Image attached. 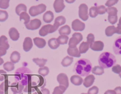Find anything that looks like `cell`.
I'll use <instances>...</instances> for the list:
<instances>
[{
	"label": "cell",
	"mask_w": 121,
	"mask_h": 94,
	"mask_svg": "<svg viewBox=\"0 0 121 94\" xmlns=\"http://www.w3.org/2000/svg\"><path fill=\"white\" fill-rule=\"evenodd\" d=\"M42 22L39 19L35 18L31 20L28 23L25 25L26 27L28 30H35L38 29L41 26Z\"/></svg>",
	"instance_id": "52a82bcc"
},
{
	"label": "cell",
	"mask_w": 121,
	"mask_h": 94,
	"mask_svg": "<svg viewBox=\"0 0 121 94\" xmlns=\"http://www.w3.org/2000/svg\"><path fill=\"white\" fill-rule=\"evenodd\" d=\"M9 34L10 39L14 41L18 40L20 37L18 31L15 27H11L9 29Z\"/></svg>",
	"instance_id": "5bb4252c"
},
{
	"label": "cell",
	"mask_w": 121,
	"mask_h": 94,
	"mask_svg": "<svg viewBox=\"0 0 121 94\" xmlns=\"http://www.w3.org/2000/svg\"><path fill=\"white\" fill-rule=\"evenodd\" d=\"M100 66L104 68H110L115 65L116 62L115 57L109 52H104L99 56L98 59Z\"/></svg>",
	"instance_id": "7a4b0ae2"
},
{
	"label": "cell",
	"mask_w": 121,
	"mask_h": 94,
	"mask_svg": "<svg viewBox=\"0 0 121 94\" xmlns=\"http://www.w3.org/2000/svg\"><path fill=\"white\" fill-rule=\"evenodd\" d=\"M108 21L112 24H115L118 20L117 16H108Z\"/></svg>",
	"instance_id": "b9f144b4"
},
{
	"label": "cell",
	"mask_w": 121,
	"mask_h": 94,
	"mask_svg": "<svg viewBox=\"0 0 121 94\" xmlns=\"http://www.w3.org/2000/svg\"><path fill=\"white\" fill-rule=\"evenodd\" d=\"M96 9L98 14L103 15L106 12V8L104 5L96 7Z\"/></svg>",
	"instance_id": "74e56055"
},
{
	"label": "cell",
	"mask_w": 121,
	"mask_h": 94,
	"mask_svg": "<svg viewBox=\"0 0 121 94\" xmlns=\"http://www.w3.org/2000/svg\"><path fill=\"white\" fill-rule=\"evenodd\" d=\"M95 77L93 75H87L83 80V85L86 88L91 86L94 82Z\"/></svg>",
	"instance_id": "9a60e30c"
},
{
	"label": "cell",
	"mask_w": 121,
	"mask_h": 94,
	"mask_svg": "<svg viewBox=\"0 0 121 94\" xmlns=\"http://www.w3.org/2000/svg\"><path fill=\"white\" fill-rule=\"evenodd\" d=\"M112 70L113 72L119 74L121 72V66L119 64L114 65L112 67Z\"/></svg>",
	"instance_id": "ee69618b"
},
{
	"label": "cell",
	"mask_w": 121,
	"mask_h": 94,
	"mask_svg": "<svg viewBox=\"0 0 121 94\" xmlns=\"http://www.w3.org/2000/svg\"><path fill=\"white\" fill-rule=\"evenodd\" d=\"M33 61L35 62L37 66L41 67H43L45 65L47 60L44 59H40L38 58L33 59Z\"/></svg>",
	"instance_id": "f1b7e54d"
},
{
	"label": "cell",
	"mask_w": 121,
	"mask_h": 94,
	"mask_svg": "<svg viewBox=\"0 0 121 94\" xmlns=\"http://www.w3.org/2000/svg\"><path fill=\"white\" fill-rule=\"evenodd\" d=\"M34 44L39 48H43L46 45V43L45 40L42 38L35 37L33 39Z\"/></svg>",
	"instance_id": "e0dca14e"
},
{
	"label": "cell",
	"mask_w": 121,
	"mask_h": 94,
	"mask_svg": "<svg viewBox=\"0 0 121 94\" xmlns=\"http://www.w3.org/2000/svg\"><path fill=\"white\" fill-rule=\"evenodd\" d=\"M69 37L66 35H60L57 38V40L60 44H65L68 42Z\"/></svg>",
	"instance_id": "836d02e7"
},
{
	"label": "cell",
	"mask_w": 121,
	"mask_h": 94,
	"mask_svg": "<svg viewBox=\"0 0 121 94\" xmlns=\"http://www.w3.org/2000/svg\"><path fill=\"white\" fill-rule=\"evenodd\" d=\"M4 63V60H3L2 58H1V57H0V66L2 64H3Z\"/></svg>",
	"instance_id": "11a10c76"
},
{
	"label": "cell",
	"mask_w": 121,
	"mask_h": 94,
	"mask_svg": "<svg viewBox=\"0 0 121 94\" xmlns=\"http://www.w3.org/2000/svg\"><path fill=\"white\" fill-rule=\"evenodd\" d=\"M76 0H65L66 2L68 3H73Z\"/></svg>",
	"instance_id": "db71d44e"
},
{
	"label": "cell",
	"mask_w": 121,
	"mask_h": 94,
	"mask_svg": "<svg viewBox=\"0 0 121 94\" xmlns=\"http://www.w3.org/2000/svg\"><path fill=\"white\" fill-rule=\"evenodd\" d=\"M81 94H86V93H81Z\"/></svg>",
	"instance_id": "91938a15"
},
{
	"label": "cell",
	"mask_w": 121,
	"mask_h": 94,
	"mask_svg": "<svg viewBox=\"0 0 121 94\" xmlns=\"http://www.w3.org/2000/svg\"><path fill=\"white\" fill-rule=\"evenodd\" d=\"M4 69L8 72H10L13 70L15 68L14 64L11 61H7L4 63L3 65Z\"/></svg>",
	"instance_id": "f546056e"
},
{
	"label": "cell",
	"mask_w": 121,
	"mask_h": 94,
	"mask_svg": "<svg viewBox=\"0 0 121 94\" xmlns=\"http://www.w3.org/2000/svg\"><path fill=\"white\" fill-rule=\"evenodd\" d=\"M57 80L59 83L60 85H61L67 88L69 86V80L68 77L66 74L63 73L59 74L57 77Z\"/></svg>",
	"instance_id": "ba28073f"
},
{
	"label": "cell",
	"mask_w": 121,
	"mask_h": 94,
	"mask_svg": "<svg viewBox=\"0 0 121 94\" xmlns=\"http://www.w3.org/2000/svg\"><path fill=\"white\" fill-rule=\"evenodd\" d=\"M54 18V15L51 11H46L43 15V19L44 22L46 23H51Z\"/></svg>",
	"instance_id": "ac0fdd59"
},
{
	"label": "cell",
	"mask_w": 121,
	"mask_h": 94,
	"mask_svg": "<svg viewBox=\"0 0 121 94\" xmlns=\"http://www.w3.org/2000/svg\"><path fill=\"white\" fill-rule=\"evenodd\" d=\"M72 28L75 31H82L85 28V24L78 19L74 20L71 24Z\"/></svg>",
	"instance_id": "9c48e42d"
},
{
	"label": "cell",
	"mask_w": 121,
	"mask_h": 94,
	"mask_svg": "<svg viewBox=\"0 0 121 94\" xmlns=\"http://www.w3.org/2000/svg\"><path fill=\"white\" fill-rule=\"evenodd\" d=\"M89 47L94 51H101L104 49V44L102 41H97L93 43Z\"/></svg>",
	"instance_id": "4fadbf2b"
},
{
	"label": "cell",
	"mask_w": 121,
	"mask_h": 94,
	"mask_svg": "<svg viewBox=\"0 0 121 94\" xmlns=\"http://www.w3.org/2000/svg\"><path fill=\"white\" fill-rule=\"evenodd\" d=\"M98 91L99 89L97 86H93L88 89L87 91V94H97Z\"/></svg>",
	"instance_id": "7bdbcfd3"
},
{
	"label": "cell",
	"mask_w": 121,
	"mask_h": 94,
	"mask_svg": "<svg viewBox=\"0 0 121 94\" xmlns=\"http://www.w3.org/2000/svg\"><path fill=\"white\" fill-rule=\"evenodd\" d=\"M14 94H22L21 92H17L14 93Z\"/></svg>",
	"instance_id": "9f6ffc18"
},
{
	"label": "cell",
	"mask_w": 121,
	"mask_h": 94,
	"mask_svg": "<svg viewBox=\"0 0 121 94\" xmlns=\"http://www.w3.org/2000/svg\"><path fill=\"white\" fill-rule=\"evenodd\" d=\"M9 15L5 10H0V22L5 21L8 18Z\"/></svg>",
	"instance_id": "8d00e7d4"
},
{
	"label": "cell",
	"mask_w": 121,
	"mask_h": 94,
	"mask_svg": "<svg viewBox=\"0 0 121 94\" xmlns=\"http://www.w3.org/2000/svg\"><path fill=\"white\" fill-rule=\"evenodd\" d=\"M92 69V64L90 60L82 58L78 60L75 63L74 68V72L81 77L87 76L91 72Z\"/></svg>",
	"instance_id": "6da1fadb"
},
{
	"label": "cell",
	"mask_w": 121,
	"mask_h": 94,
	"mask_svg": "<svg viewBox=\"0 0 121 94\" xmlns=\"http://www.w3.org/2000/svg\"><path fill=\"white\" fill-rule=\"evenodd\" d=\"M66 22V18L64 17L60 16L57 17L54 21L53 24L54 27L57 30L59 26L64 24Z\"/></svg>",
	"instance_id": "d6986e66"
},
{
	"label": "cell",
	"mask_w": 121,
	"mask_h": 94,
	"mask_svg": "<svg viewBox=\"0 0 121 94\" xmlns=\"http://www.w3.org/2000/svg\"><path fill=\"white\" fill-rule=\"evenodd\" d=\"M27 10L26 6L24 4H19L16 8L15 11L16 14L19 16L20 14L22 12H26Z\"/></svg>",
	"instance_id": "4dcf8cb0"
},
{
	"label": "cell",
	"mask_w": 121,
	"mask_h": 94,
	"mask_svg": "<svg viewBox=\"0 0 121 94\" xmlns=\"http://www.w3.org/2000/svg\"><path fill=\"white\" fill-rule=\"evenodd\" d=\"M0 47L4 48L6 50H8L9 48L8 38L4 35H2L0 37Z\"/></svg>",
	"instance_id": "44dd1931"
},
{
	"label": "cell",
	"mask_w": 121,
	"mask_h": 94,
	"mask_svg": "<svg viewBox=\"0 0 121 94\" xmlns=\"http://www.w3.org/2000/svg\"><path fill=\"white\" fill-rule=\"evenodd\" d=\"M33 94H37L36 92H35V93H34Z\"/></svg>",
	"instance_id": "680465c9"
},
{
	"label": "cell",
	"mask_w": 121,
	"mask_h": 94,
	"mask_svg": "<svg viewBox=\"0 0 121 94\" xmlns=\"http://www.w3.org/2000/svg\"><path fill=\"white\" fill-rule=\"evenodd\" d=\"M7 53V50L4 48L0 47V57L5 55Z\"/></svg>",
	"instance_id": "c3c4849f"
},
{
	"label": "cell",
	"mask_w": 121,
	"mask_h": 94,
	"mask_svg": "<svg viewBox=\"0 0 121 94\" xmlns=\"http://www.w3.org/2000/svg\"><path fill=\"white\" fill-rule=\"evenodd\" d=\"M114 90L115 91L116 94H121V87L118 86L114 88Z\"/></svg>",
	"instance_id": "f907efd6"
},
{
	"label": "cell",
	"mask_w": 121,
	"mask_h": 94,
	"mask_svg": "<svg viewBox=\"0 0 121 94\" xmlns=\"http://www.w3.org/2000/svg\"><path fill=\"white\" fill-rule=\"evenodd\" d=\"M98 15V14L96 11V7L93 6L90 8L89 9V16L91 17H95Z\"/></svg>",
	"instance_id": "ab89813d"
},
{
	"label": "cell",
	"mask_w": 121,
	"mask_h": 94,
	"mask_svg": "<svg viewBox=\"0 0 121 94\" xmlns=\"http://www.w3.org/2000/svg\"><path fill=\"white\" fill-rule=\"evenodd\" d=\"M0 94H4V83L0 85Z\"/></svg>",
	"instance_id": "681fc988"
},
{
	"label": "cell",
	"mask_w": 121,
	"mask_h": 94,
	"mask_svg": "<svg viewBox=\"0 0 121 94\" xmlns=\"http://www.w3.org/2000/svg\"><path fill=\"white\" fill-rule=\"evenodd\" d=\"M67 52L69 55L74 57L79 58L81 56L80 53L79 52L77 46L73 48L69 47L67 49Z\"/></svg>",
	"instance_id": "2e32d148"
},
{
	"label": "cell",
	"mask_w": 121,
	"mask_h": 94,
	"mask_svg": "<svg viewBox=\"0 0 121 94\" xmlns=\"http://www.w3.org/2000/svg\"><path fill=\"white\" fill-rule=\"evenodd\" d=\"M19 19L20 21L22 20H24V24L26 25L30 21V17L29 15L26 12H22L19 15Z\"/></svg>",
	"instance_id": "83f0119b"
},
{
	"label": "cell",
	"mask_w": 121,
	"mask_h": 94,
	"mask_svg": "<svg viewBox=\"0 0 121 94\" xmlns=\"http://www.w3.org/2000/svg\"><path fill=\"white\" fill-rule=\"evenodd\" d=\"M118 0H108L105 3V6L108 7H111L116 4L118 2Z\"/></svg>",
	"instance_id": "f6af8a7d"
},
{
	"label": "cell",
	"mask_w": 121,
	"mask_h": 94,
	"mask_svg": "<svg viewBox=\"0 0 121 94\" xmlns=\"http://www.w3.org/2000/svg\"><path fill=\"white\" fill-rule=\"evenodd\" d=\"M57 29L53 25L47 24L43 26L39 31V34L41 36H45L48 34H51L56 31Z\"/></svg>",
	"instance_id": "5b68a950"
},
{
	"label": "cell",
	"mask_w": 121,
	"mask_h": 94,
	"mask_svg": "<svg viewBox=\"0 0 121 94\" xmlns=\"http://www.w3.org/2000/svg\"><path fill=\"white\" fill-rule=\"evenodd\" d=\"M106 12L108 16H117L118 10L115 7H108L106 9Z\"/></svg>",
	"instance_id": "d590c367"
},
{
	"label": "cell",
	"mask_w": 121,
	"mask_h": 94,
	"mask_svg": "<svg viewBox=\"0 0 121 94\" xmlns=\"http://www.w3.org/2000/svg\"><path fill=\"white\" fill-rule=\"evenodd\" d=\"M48 44L52 49H56L60 46V44L57 42V38H52L49 39L48 42Z\"/></svg>",
	"instance_id": "cb8c5ba5"
},
{
	"label": "cell",
	"mask_w": 121,
	"mask_h": 94,
	"mask_svg": "<svg viewBox=\"0 0 121 94\" xmlns=\"http://www.w3.org/2000/svg\"><path fill=\"white\" fill-rule=\"evenodd\" d=\"M79 17L83 21H86L88 18V7L86 4H81L79 6Z\"/></svg>",
	"instance_id": "8992f818"
},
{
	"label": "cell",
	"mask_w": 121,
	"mask_h": 94,
	"mask_svg": "<svg viewBox=\"0 0 121 94\" xmlns=\"http://www.w3.org/2000/svg\"><path fill=\"white\" fill-rule=\"evenodd\" d=\"M33 46V43L32 39L29 37H26L23 44V50L26 52L29 51L32 49Z\"/></svg>",
	"instance_id": "7c38bea8"
},
{
	"label": "cell",
	"mask_w": 121,
	"mask_h": 94,
	"mask_svg": "<svg viewBox=\"0 0 121 94\" xmlns=\"http://www.w3.org/2000/svg\"><path fill=\"white\" fill-rule=\"evenodd\" d=\"M116 33V28L114 26H109L107 27L105 30V34L107 36H111Z\"/></svg>",
	"instance_id": "4316f807"
},
{
	"label": "cell",
	"mask_w": 121,
	"mask_h": 94,
	"mask_svg": "<svg viewBox=\"0 0 121 94\" xmlns=\"http://www.w3.org/2000/svg\"><path fill=\"white\" fill-rule=\"evenodd\" d=\"M87 43L89 45V46L95 42V36L93 34H89L86 37Z\"/></svg>",
	"instance_id": "60d3db41"
},
{
	"label": "cell",
	"mask_w": 121,
	"mask_h": 94,
	"mask_svg": "<svg viewBox=\"0 0 121 94\" xmlns=\"http://www.w3.org/2000/svg\"><path fill=\"white\" fill-rule=\"evenodd\" d=\"M38 74L40 75L45 77L47 76L49 73V69L47 67L44 66L43 67H41L38 69Z\"/></svg>",
	"instance_id": "e575fe53"
},
{
	"label": "cell",
	"mask_w": 121,
	"mask_h": 94,
	"mask_svg": "<svg viewBox=\"0 0 121 94\" xmlns=\"http://www.w3.org/2000/svg\"><path fill=\"white\" fill-rule=\"evenodd\" d=\"M119 76L121 78V72L119 74Z\"/></svg>",
	"instance_id": "6f0895ef"
},
{
	"label": "cell",
	"mask_w": 121,
	"mask_h": 94,
	"mask_svg": "<svg viewBox=\"0 0 121 94\" xmlns=\"http://www.w3.org/2000/svg\"><path fill=\"white\" fill-rule=\"evenodd\" d=\"M71 33V29L68 25L64 26L60 28L59 33L60 35H69Z\"/></svg>",
	"instance_id": "603a6c76"
},
{
	"label": "cell",
	"mask_w": 121,
	"mask_h": 94,
	"mask_svg": "<svg viewBox=\"0 0 121 94\" xmlns=\"http://www.w3.org/2000/svg\"><path fill=\"white\" fill-rule=\"evenodd\" d=\"M42 94H50V91L47 88H43L41 90Z\"/></svg>",
	"instance_id": "816d5d0a"
},
{
	"label": "cell",
	"mask_w": 121,
	"mask_h": 94,
	"mask_svg": "<svg viewBox=\"0 0 121 94\" xmlns=\"http://www.w3.org/2000/svg\"><path fill=\"white\" fill-rule=\"evenodd\" d=\"M10 0H0V8L7 9L9 7V2Z\"/></svg>",
	"instance_id": "f35d334b"
},
{
	"label": "cell",
	"mask_w": 121,
	"mask_h": 94,
	"mask_svg": "<svg viewBox=\"0 0 121 94\" xmlns=\"http://www.w3.org/2000/svg\"><path fill=\"white\" fill-rule=\"evenodd\" d=\"M7 73L5 71L2 69L0 70V81H2L4 80L5 76L4 75H6Z\"/></svg>",
	"instance_id": "7dc6e473"
},
{
	"label": "cell",
	"mask_w": 121,
	"mask_h": 94,
	"mask_svg": "<svg viewBox=\"0 0 121 94\" xmlns=\"http://www.w3.org/2000/svg\"><path fill=\"white\" fill-rule=\"evenodd\" d=\"M67 88L63 86L59 85L56 86L52 92V94H63Z\"/></svg>",
	"instance_id": "d6a6232c"
},
{
	"label": "cell",
	"mask_w": 121,
	"mask_h": 94,
	"mask_svg": "<svg viewBox=\"0 0 121 94\" xmlns=\"http://www.w3.org/2000/svg\"><path fill=\"white\" fill-rule=\"evenodd\" d=\"M73 61V58L67 56L62 60L61 64L63 67H68L70 65Z\"/></svg>",
	"instance_id": "484cf974"
},
{
	"label": "cell",
	"mask_w": 121,
	"mask_h": 94,
	"mask_svg": "<svg viewBox=\"0 0 121 94\" xmlns=\"http://www.w3.org/2000/svg\"><path fill=\"white\" fill-rule=\"evenodd\" d=\"M116 28V34H121V17L119 19V23L117 24V27Z\"/></svg>",
	"instance_id": "bcb514c9"
},
{
	"label": "cell",
	"mask_w": 121,
	"mask_h": 94,
	"mask_svg": "<svg viewBox=\"0 0 121 94\" xmlns=\"http://www.w3.org/2000/svg\"><path fill=\"white\" fill-rule=\"evenodd\" d=\"M20 59V54L17 51H14L11 53L10 56V61L14 64L17 63Z\"/></svg>",
	"instance_id": "7402d4cb"
},
{
	"label": "cell",
	"mask_w": 121,
	"mask_h": 94,
	"mask_svg": "<svg viewBox=\"0 0 121 94\" xmlns=\"http://www.w3.org/2000/svg\"><path fill=\"white\" fill-rule=\"evenodd\" d=\"M65 7L64 0H55L53 3V8L56 13L61 12Z\"/></svg>",
	"instance_id": "8fae6325"
},
{
	"label": "cell",
	"mask_w": 121,
	"mask_h": 94,
	"mask_svg": "<svg viewBox=\"0 0 121 94\" xmlns=\"http://www.w3.org/2000/svg\"><path fill=\"white\" fill-rule=\"evenodd\" d=\"M104 94H116L114 90H108L105 92Z\"/></svg>",
	"instance_id": "f5cc1de1"
},
{
	"label": "cell",
	"mask_w": 121,
	"mask_h": 94,
	"mask_svg": "<svg viewBox=\"0 0 121 94\" xmlns=\"http://www.w3.org/2000/svg\"><path fill=\"white\" fill-rule=\"evenodd\" d=\"M70 81L72 84L75 85H80L82 84L83 78L78 75H73L70 77Z\"/></svg>",
	"instance_id": "ffe728a7"
},
{
	"label": "cell",
	"mask_w": 121,
	"mask_h": 94,
	"mask_svg": "<svg viewBox=\"0 0 121 94\" xmlns=\"http://www.w3.org/2000/svg\"><path fill=\"white\" fill-rule=\"evenodd\" d=\"M46 9V6L44 4H40L37 6H33L29 9V13L32 17H35L44 12Z\"/></svg>",
	"instance_id": "3957f363"
},
{
	"label": "cell",
	"mask_w": 121,
	"mask_h": 94,
	"mask_svg": "<svg viewBox=\"0 0 121 94\" xmlns=\"http://www.w3.org/2000/svg\"><path fill=\"white\" fill-rule=\"evenodd\" d=\"M112 49L115 54L121 55V36L115 40L112 45Z\"/></svg>",
	"instance_id": "30bf717a"
},
{
	"label": "cell",
	"mask_w": 121,
	"mask_h": 94,
	"mask_svg": "<svg viewBox=\"0 0 121 94\" xmlns=\"http://www.w3.org/2000/svg\"><path fill=\"white\" fill-rule=\"evenodd\" d=\"M90 48L89 45L87 42H83L79 46V51L80 54L86 53Z\"/></svg>",
	"instance_id": "d4e9b609"
},
{
	"label": "cell",
	"mask_w": 121,
	"mask_h": 94,
	"mask_svg": "<svg viewBox=\"0 0 121 94\" xmlns=\"http://www.w3.org/2000/svg\"><path fill=\"white\" fill-rule=\"evenodd\" d=\"M92 72L96 75H101L104 73V69L101 66H96L92 69Z\"/></svg>",
	"instance_id": "1f68e13d"
},
{
	"label": "cell",
	"mask_w": 121,
	"mask_h": 94,
	"mask_svg": "<svg viewBox=\"0 0 121 94\" xmlns=\"http://www.w3.org/2000/svg\"><path fill=\"white\" fill-rule=\"evenodd\" d=\"M83 39V36L79 33H74L72 34V36L70 38L69 42V46L70 48L76 47Z\"/></svg>",
	"instance_id": "277c9868"
}]
</instances>
